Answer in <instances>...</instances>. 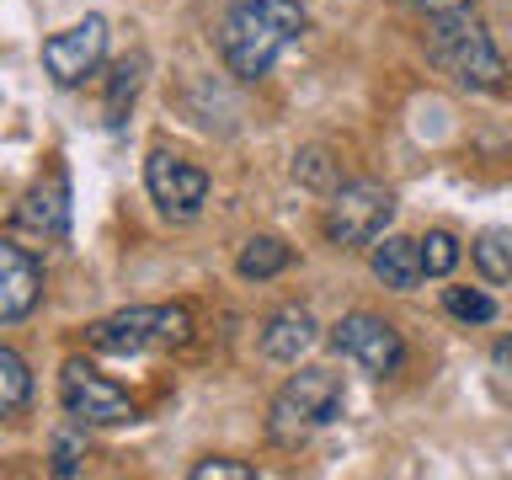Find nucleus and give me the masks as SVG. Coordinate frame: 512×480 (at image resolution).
I'll list each match as a JSON object with an SVG mask.
<instances>
[{
	"label": "nucleus",
	"mask_w": 512,
	"mask_h": 480,
	"mask_svg": "<svg viewBox=\"0 0 512 480\" xmlns=\"http://www.w3.org/2000/svg\"><path fill=\"white\" fill-rule=\"evenodd\" d=\"M304 32L299 0H230L219 22V54L240 80H262Z\"/></svg>",
	"instance_id": "nucleus-1"
},
{
	"label": "nucleus",
	"mask_w": 512,
	"mask_h": 480,
	"mask_svg": "<svg viewBox=\"0 0 512 480\" xmlns=\"http://www.w3.org/2000/svg\"><path fill=\"white\" fill-rule=\"evenodd\" d=\"M427 59L454 80L464 91H502L507 80V64L496 54L486 22L475 16V6H459V11H438L427 16Z\"/></svg>",
	"instance_id": "nucleus-2"
},
{
	"label": "nucleus",
	"mask_w": 512,
	"mask_h": 480,
	"mask_svg": "<svg viewBox=\"0 0 512 480\" xmlns=\"http://www.w3.org/2000/svg\"><path fill=\"white\" fill-rule=\"evenodd\" d=\"M342 416V379L331 368H304L272 395L267 411V438L278 448H304L320 427H331Z\"/></svg>",
	"instance_id": "nucleus-3"
},
{
	"label": "nucleus",
	"mask_w": 512,
	"mask_h": 480,
	"mask_svg": "<svg viewBox=\"0 0 512 480\" xmlns=\"http://www.w3.org/2000/svg\"><path fill=\"white\" fill-rule=\"evenodd\" d=\"M192 336V315L182 304H134V310H118L107 320L86 326V342L107 358H139V352L155 347H182Z\"/></svg>",
	"instance_id": "nucleus-4"
},
{
	"label": "nucleus",
	"mask_w": 512,
	"mask_h": 480,
	"mask_svg": "<svg viewBox=\"0 0 512 480\" xmlns=\"http://www.w3.org/2000/svg\"><path fill=\"white\" fill-rule=\"evenodd\" d=\"M390 219H395V192L390 187L347 182V187H336L331 203H326V240H331V246H342V251L374 246Z\"/></svg>",
	"instance_id": "nucleus-5"
},
{
	"label": "nucleus",
	"mask_w": 512,
	"mask_h": 480,
	"mask_svg": "<svg viewBox=\"0 0 512 480\" xmlns=\"http://www.w3.org/2000/svg\"><path fill=\"white\" fill-rule=\"evenodd\" d=\"M59 406L75 427H123L139 416L128 390H118L107 374H96L86 358H70L59 368Z\"/></svg>",
	"instance_id": "nucleus-6"
},
{
	"label": "nucleus",
	"mask_w": 512,
	"mask_h": 480,
	"mask_svg": "<svg viewBox=\"0 0 512 480\" xmlns=\"http://www.w3.org/2000/svg\"><path fill=\"white\" fill-rule=\"evenodd\" d=\"M144 187H150V203L166 219H198L208 203V171L171 150H155L144 160Z\"/></svg>",
	"instance_id": "nucleus-7"
},
{
	"label": "nucleus",
	"mask_w": 512,
	"mask_h": 480,
	"mask_svg": "<svg viewBox=\"0 0 512 480\" xmlns=\"http://www.w3.org/2000/svg\"><path fill=\"white\" fill-rule=\"evenodd\" d=\"M331 347L347 352L352 363L368 368V374H379V379L395 374V368L406 363V342H400V331L384 315H368V310L336 320V326H331Z\"/></svg>",
	"instance_id": "nucleus-8"
},
{
	"label": "nucleus",
	"mask_w": 512,
	"mask_h": 480,
	"mask_svg": "<svg viewBox=\"0 0 512 480\" xmlns=\"http://www.w3.org/2000/svg\"><path fill=\"white\" fill-rule=\"evenodd\" d=\"M102 59H107V22L102 16H86V22L64 27L43 43V70L59 86H80L86 75L102 70Z\"/></svg>",
	"instance_id": "nucleus-9"
},
{
	"label": "nucleus",
	"mask_w": 512,
	"mask_h": 480,
	"mask_svg": "<svg viewBox=\"0 0 512 480\" xmlns=\"http://www.w3.org/2000/svg\"><path fill=\"white\" fill-rule=\"evenodd\" d=\"M16 230L38 235V240H64L70 235V176L64 171H48L38 176L22 203H16Z\"/></svg>",
	"instance_id": "nucleus-10"
},
{
	"label": "nucleus",
	"mask_w": 512,
	"mask_h": 480,
	"mask_svg": "<svg viewBox=\"0 0 512 480\" xmlns=\"http://www.w3.org/2000/svg\"><path fill=\"white\" fill-rule=\"evenodd\" d=\"M38 299H43L38 256L22 251V246H11V240H0V326L32 315V304H38Z\"/></svg>",
	"instance_id": "nucleus-11"
},
{
	"label": "nucleus",
	"mask_w": 512,
	"mask_h": 480,
	"mask_svg": "<svg viewBox=\"0 0 512 480\" xmlns=\"http://www.w3.org/2000/svg\"><path fill=\"white\" fill-rule=\"evenodd\" d=\"M368 262H374V278H379L384 288H395V294H411V288L427 278V267H422V240H411V235H379Z\"/></svg>",
	"instance_id": "nucleus-12"
},
{
	"label": "nucleus",
	"mask_w": 512,
	"mask_h": 480,
	"mask_svg": "<svg viewBox=\"0 0 512 480\" xmlns=\"http://www.w3.org/2000/svg\"><path fill=\"white\" fill-rule=\"evenodd\" d=\"M315 331H320L315 315L304 310V304H288V310H278L262 326V352H267L272 363H299L304 352L315 347Z\"/></svg>",
	"instance_id": "nucleus-13"
},
{
	"label": "nucleus",
	"mask_w": 512,
	"mask_h": 480,
	"mask_svg": "<svg viewBox=\"0 0 512 480\" xmlns=\"http://www.w3.org/2000/svg\"><path fill=\"white\" fill-rule=\"evenodd\" d=\"M288 262H294V251H288L278 235H251L246 246H240V256H235V272L246 283H267V278H278Z\"/></svg>",
	"instance_id": "nucleus-14"
},
{
	"label": "nucleus",
	"mask_w": 512,
	"mask_h": 480,
	"mask_svg": "<svg viewBox=\"0 0 512 480\" xmlns=\"http://www.w3.org/2000/svg\"><path fill=\"white\" fill-rule=\"evenodd\" d=\"M27 400H32V368L22 363V352L0 347V422L22 416Z\"/></svg>",
	"instance_id": "nucleus-15"
},
{
	"label": "nucleus",
	"mask_w": 512,
	"mask_h": 480,
	"mask_svg": "<svg viewBox=\"0 0 512 480\" xmlns=\"http://www.w3.org/2000/svg\"><path fill=\"white\" fill-rule=\"evenodd\" d=\"M470 256H475V267L486 283H507L512 278V230H480Z\"/></svg>",
	"instance_id": "nucleus-16"
},
{
	"label": "nucleus",
	"mask_w": 512,
	"mask_h": 480,
	"mask_svg": "<svg viewBox=\"0 0 512 480\" xmlns=\"http://www.w3.org/2000/svg\"><path fill=\"white\" fill-rule=\"evenodd\" d=\"M139 80H144V59H123L107 80V128H123L128 123V107L139 96Z\"/></svg>",
	"instance_id": "nucleus-17"
},
{
	"label": "nucleus",
	"mask_w": 512,
	"mask_h": 480,
	"mask_svg": "<svg viewBox=\"0 0 512 480\" xmlns=\"http://www.w3.org/2000/svg\"><path fill=\"white\" fill-rule=\"evenodd\" d=\"M443 304H448V315L470 320V326H486V320H496V304L480 294V288H443Z\"/></svg>",
	"instance_id": "nucleus-18"
},
{
	"label": "nucleus",
	"mask_w": 512,
	"mask_h": 480,
	"mask_svg": "<svg viewBox=\"0 0 512 480\" xmlns=\"http://www.w3.org/2000/svg\"><path fill=\"white\" fill-rule=\"evenodd\" d=\"M422 267H427V278H448V272L459 267V240L448 230H432L422 240Z\"/></svg>",
	"instance_id": "nucleus-19"
},
{
	"label": "nucleus",
	"mask_w": 512,
	"mask_h": 480,
	"mask_svg": "<svg viewBox=\"0 0 512 480\" xmlns=\"http://www.w3.org/2000/svg\"><path fill=\"white\" fill-rule=\"evenodd\" d=\"M294 176H299V182L304 187H342V182H336V160L326 155V150H304V155H294Z\"/></svg>",
	"instance_id": "nucleus-20"
},
{
	"label": "nucleus",
	"mask_w": 512,
	"mask_h": 480,
	"mask_svg": "<svg viewBox=\"0 0 512 480\" xmlns=\"http://www.w3.org/2000/svg\"><path fill=\"white\" fill-rule=\"evenodd\" d=\"M256 470L251 464H235V459H203L192 464V480H251Z\"/></svg>",
	"instance_id": "nucleus-21"
},
{
	"label": "nucleus",
	"mask_w": 512,
	"mask_h": 480,
	"mask_svg": "<svg viewBox=\"0 0 512 480\" xmlns=\"http://www.w3.org/2000/svg\"><path fill=\"white\" fill-rule=\"evenodd\" d=\"M80 454H86V448H80V438H59V443H54V475H75V470H80Z\"/></svg>",
	"instance_id": "nucleus-22"
},
{
	"label": "nucleus",
	"mask_w": 512,
	"mask_h": 480,
	"mask_svg": "<svg viewBox=\"0 0 512 480\" xmlns=\"http://www.w3.org/2000/svg\"><path fill=\"white\" fill-rule=\"evenodd\" d=\"M411 11H422V16H438V11H459V6H475V0H406Z\"/></svg>",
	"instance_id": "nucleus-23"
},
{
	"label": "nucleus",
	"mask_w": 512,
	"mask_h": 480,
	"mask_svg": "<svg viewBox=\"0 0 512 480\" xmlns=\"http://www.w3.org/2000/svg\"><path fill=\"white\" fill-rule=\"evenodd\" d=\"M491 358H496V368H502V374H512V336H502V342H496Z\"/></svg>",
	"instance_id": "nucleus-24"
}]
</instances>
